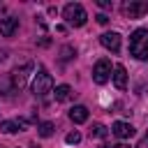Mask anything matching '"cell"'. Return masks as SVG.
Listing matches in <instances>:
<instances>
[{
    "instance_id": "obj_17",
    "label": "cell",
    "mask_w": 148,
    "mask_h": 148,
    "mask_svg": "<svg viewBox=\"0 0 148 148\" xmlns=\"http://www.w3.org/2000/svg\"><path fill=\"white\" fill-rule=\"evenodd\" d=\"M79 141H81V134H79V132H69V134L65 136V143H69V146H76Z\"/></svg>"
},
{
    "instance_id": "obj_13",
    "label": "cell",
    "mask_w": 148,
    "mask_h": 148,
    "mask_svg": "<svg viewBox=\"0 0 148 148\" xmlns=\"http://www.w3.org/2000/svg\"><path fill=\"white\" fill-rule=\"evenodd\" d=\"M53 95H56V102H67V99L72 97V88H69L67 83H62V86H58V88H56V92H53Z\"/></svg>"
},
{
    "instance_id": "obj_11",
    "label": "cell",
    "mask_w": 148,
    "mask_h": 148,
    "mask_svg": "<svg viewBox=\"0 0 148 148\" xmlns=\"http://www.w3.org/2000/svg\"><path fill=\"white\" fill-rule=\"evenodd\" d=\"M23 127H25V123H23V120H2V123H0V130H2L5 134L23 132Z\"/></svg>"
},
{
    "instance_id": "obj_19",
    "label": "cell",
    "mask_w": 148,
    "mask_h": 148,
    "mask_svg": "<svg viewBox=\"0 0 148 148\" xmlns=\"http://www.w3.org/2000/svg\"><path fill=\"white\" fill-rule=\"evenodd\" d=\"M95 18H97V23H99V25H104V23H109V16H106V14H97Z\"/></svg>"
},
{
    "instance_id": "obj_5",
    "label": "cell",
    "mask_w": 148,
    "mask_h": 148,
    "mask_svg": "<svg viewBox=\"0 0 148 148\" xmlns=\"http://www.w3.org/2000/svg\"><path fill=\"white\" fill-rule=\"evenodd\" d=\"M109 76H111V62L109 60H97V65L92 69V81L99 83V86H104L109 81Z\"/></svg>"
},
{
    "instance_id": "obj_9",
    "label": "cell",
    "mask_w": 148,
    "mask_h": 148,
    "mask_svg": "<svg viewBox=\"0 0 148 148\" xmlns=\"http://www.w3.org/2000/svg\"><path fill=\"white\" fill-rule=\"evenodd\" d=\"M111 132H113L118 139H130V136H134V127H132L130 123H123V120H116L113 127H111Z\"/></svg>"
},
{
    "instance_id": "obj_7",
    "label": "cell",
    "mask_w": 148,
    "mask_h": 148,
    "mask_svg": "<svg viewBox=\"0 0 148 148\" xmlns=\"http://www.w3.org/2000/svg\"><path fill=\"white\" fill-rule=\"evenodd\" d=\"M99 42H102L104 49H109L113 53L120 51V35L118 32H104V35H99Z\"/></svg>"
},
{
    "instance_id": "obj_16",
    "label": "cell",
    "mask_w": 148,
    "mask_h": 148,
    "mask_svg": "<svg viewBox=\"0 0 148 148\" xmlns=\"http://www.w3.org/2000/svg\"><path fill=\"white\" fill-rule=\"evenodd\" d=\"M90 134H92V136H97V139H104L109 132H106V127H104L102 123H95V125H92V130H90Z\"/></svg>"
},
{
    "instance_id": "obj_1",
    "label": "cell",
    "mask_w": 148,
    "mask_h": 148,
    "mask_svg": "<svg viewBox=\"0 0 148 148\" xmlns=\"http://www.w3.org/2000/svg\"><path fill=\"white\" fill-rule=\"evenodd\" d=\"M130 53L136 60H148V30L139 28L130 37Z\"/></svg>"
},
{
    "instance_id": "obj_10",
    "label": "cell",
    "mask_w": 148,
    "mask_h": 148,
    "mask_svg": "<svg viewBox=\"0 0 148 148\" xmlns=\"http://www.w3.org/2000/svg\"><path fill=\"white\" fill-rule=\"evenodd\" d=\"M113 83H116L118 90H125L127 88V72H125L123 65H116L113 67Z\"/></svg>"
},
{
    "instance_id": "obj_21",
    "label": "cell",
    "mask_w": 148,
    "mask_h": 148,
    "mask_svg": "<svg viewBox=\"0 0 148 148\" xmlns=\"http://www.w3.org/2000/svg\"><path fill=\"white\" fill-rule=\"evenodd\" d=\"M113 148H130V146H127V143H116Z\"/></svg>"
},
{
    "instance_id": "obj_23",
    "label": "cell",
    "mask_w": 148,
    "mask_h": 148,
    "mask_svg": "<svg viewBox=\"0 0 148 148\" xmlns=\"http://www.w3.org/2000/svg\"><path fill=\"white\" fill-rule=\"evenodd\" d=\"M35 148H37V146H35Z\"/></svg>"
},
{
    "instance_id": "obj_12",
    "label": "cell",
    "mask_w": 148,
    "mask_h": 148,
    "mask_svg": "<svg viewBox=\"0 0 148 148\" xmlns=\"http://www.w3.org/2000/svg\"><path fill=\"white\" fill-rule=\"evenodd\" d=\"M69 118H72L76 125H81V123L88 120V109L81 106V104H79V106H72V109H69Z\"/></svg>"
},
{
    "instance_id": "obj_6",
    "label": "cell",
    "mask_w": 148,
    "mask_h": 148,
    "mask_svg": "<svg viewBox=\"0 0 148 148\" xmlns=\"http://www.w3.org/2000/svg\"><path fill=\"white\" fill-rule=\"evenodd\" d=\"M32 67H35V65L28 60V62H23L21 67H16V69H14V74H12V83H14V88H23V86H25L28 72H30Z\"/></svg>"
},
{
    "instance_id": "obj_14",
    "label": "cell",
    "mask_w": 148,
    "mask_h": 148,
    "mask_svg": "<svg viewBox=\"0 0 148 148\" xmlns=\"http://www.w3.org/2000/svg\"><path fill=\"white\" fill-rule=\"evenodd\" d=\"M12 90H14L12 76H2V79H0V95H9Z\"/></svg>"
},
{
    "instance_id": "obj_2",
    "label": "cell",
    "mask_w": 148,
    "mask_h": 148,
    "mask_svg": "<svg viewBox=\"0 0 148 148\" xmlns=\"http://www.w3.org/2000/svg\"><path fill=\"white\" fill-rule=\"evenodd\" d=\"M62 16H65V21H67L69 25H74V28H81V25L86 23V18H88L83 5H79V2H69V5H65Z\"/></svg>"
},
{
    "instance_id": "obj_4",
    "label": "cell",
    "mask_w": 148,
    "mask_h": 148,
    "mask_svg": "<svg viewBox=\"0 0 148 148\" xmlns=\"http://www.w3.org/2000/svg\"><path fill=\"white\" fill-rule=\"evenodd\" d=\"M123 12H125L127 18H141L148 12V2H143V0H130V2H125Z\"/></svg>"
},
{
    "instance_id": "obj_15",
    "label": "cell",
    "mask_w": 148,
    "mask_h": 148,
    "mask_svg": "<svg viewBox=\"0 0 148 148\" xmlns=\"http://www.w3.org/2000/svg\"><path fill=\"white\" fill-rule=\"evenodd\" d=\"M37 134L44 136V139L51 136V134H53V123H39V125H37Z\"/></svg>"
},
{
    "instance_id": "obj_18",
    "label": "cell",
    "mask_w": 148,
    "mask_h": 148,
    "mask_svg": "<svg viewBox=\"0 0 148 148\" xmlns=\"http://www.w3.org/2000/svg\"><path fill=\"white\" fill-rule=\"evenodd\" d=\"M60 53H62V60H69V58H74V49H72V46H65Z\"/></svg>"
},
{
    "instance_id": "obj_3",
    "label": "cell",
    "mask_w": 148,
    "mask_h": 148,
    "mask_svg": "<svg viewBox=\"0 0 148 148\" xmlns=\"http://www.w3.org/2000/svg\"><path fill=\"white\" fill-rule=\"evenodd\" d=\"M51 88H53V76L42 67L37 74H35V79H32V92L35 95H46V92H51Z\"/></svg>"
},
{
    "instance_id": "obj_20",
    "label": "cell",
    "mask_w": 148,
    "mask_h": 148,
    "mask_svg": "<svg viewBox=\"0 0 148 148\" xmlns=\"http://www.w3.org/2000/svg\"><path fill=\"white\" fill-rule=\"evenodd\" d=\"M97 5H99L102 9H111V2H109V0H97Z\"/></svg>"
},
{
    "instance_id": "obj_8",
    "label": "cell",
    "mask_w": 148,
    "mask_h": 148,
    "mask_svg": "<svg viewBox=\"0 0 148 148\" xmlns=\"http://www.w3.org/2000/svg\"><path fill=\"white\" fill-rule=\"evenodd\" d=\"M16 30H18V18H14V16L0 18V35L2 37H12Z\"/></svg>"
},
{
    "instance_id": "obj_22",
    "label": "cell",
    "mask_w": 148,
    "mask_h": 148,
    "mask_svg": "<svg viewBox=\"0 0 148 148\" xmlns=\"http://www.w3.org/2000/svg\"><path fill=\"white\" fill-rule=\"evenodd\" d=\"M146 143H148V134H146Z\"/></svg>"
}]
</instances>
